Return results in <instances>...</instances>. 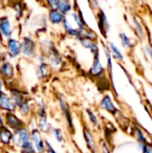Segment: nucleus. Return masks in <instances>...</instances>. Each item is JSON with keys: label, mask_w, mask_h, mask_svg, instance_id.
Listing matches in <instances>:
<instances>
[{"label": "nucleus", "mask_w": 152, "mask_h": 153, "mask_svg": "<svg viewBox=\"0 0 152 153\" xmlns=\"http://www.w3.org/2000/svg\"><path fill=\"white\" fill-rule=\"evenodd\" d=\"M56 8L58 12L62 14L68 13L71 10V4L68 1H56Z\"/></svg>", "instance_id": "obj_10"}, {"label": "nucleus", "mask_w": 152, "mask_h": 153, "mask_svg": "<svg viewBox=\"0 0 152 153\" xmlns=\"http://www.w3.org/2000/svg\"><path fill=\"white\" fill-rule=\"evenodd\" d=\"M99 27H100V30H102V32L104 34H106V32L108 31V22H107V19H106V16L104 15V13L101 12L100 14H99Z\"/></svg>", "instance_id": "obj_15"}, {"label": "nucleus", "mask_w": 152, "mask_h": 153, "mask_svg": "<svg viewBox=\"0 0 152 153\" xmlns=\"http://www.w3.org/2000/svg\"><path fill=\"white\" fill-rule=\"evenodd\" d=\"M6 124L13 129L14 130H20L22 129V123L21 120H19L13 114H7L6 117Z\"/></svg>", "instance_id": "obj_4"}, {"label": "nucleus", "mask_w": 152, "mask_h": 153, "mask_svg": "<svg viewBox=\"0 0 152 153\" xmlns=\"http://www.w3.org/2000/svg\"><path fill=\"white\" fill-rule=\"evenodd\" d=\"M22 150L24 153H34V149L33 146L30 143H28L24 146H22Z\"/></svg>", "instance_id": "obj_21"}, {"label": "nucleus", "mask_w": 152, "mask_h": 153, "mask_svg": "<svg viewBox=\"0 0 152 153\" xmlns=\"http://www.w3.org/2000/svg\"><path fill=\"white\" fill-rule=\"evenodd\" d=\"M12 96H13V99L15 104L21 106L23 103V97H22V94L21 92H19L17 91H13Z\"/></svg>", "instance_id": "obj_16"}, {"label": "nucleus", "mask_w": 152, "mask_h": 153, "mask_svg": "<svg viewBox=\"0 0 152 153\" xmlns=\"http://www.w3.org/2000/svg\"><path fill=\"white\" fill-rule=\"evenodd\" d=\"M101 150H102V153H110L109 152V150H108V146H107V144L106 143H102V145H101Z\"/></svg>", "instance_id": "obj_28"}, {"label": "nucleus", "mask_w": 152, "mask_h": 153, "mask_svg": "<svg viewBox=\"0 0 152 153\" xmlns=\"http://www.w3.org/2000/svg\"><path fill=\"white\" fill-rule=\"evenodd\" d=\"M143 153H152V148L149 145L145 146L143 149Z\"/></svg>", "instance_id": "obj_29"}, {"label": "nucleus", "mask_w": 152, "mask_h": 153, "mask_svg": "<svg viewBox=\"0 0 152 153\" xmlns=\"http://www.w3.org/2000/svg\"><path fill=\"white\" fill-rule=\"evenodd\" d=\"M120 38H121V40H122V43H123V45H124V47L125 48H129V47H131V41H130V39H129V38L125 34V33H121L120 34Z\"/></svg>", "instance_id": "obj_20"}, {"label": "nucleus", "mask_w": 152, "mask_h": 153, "mask_svg": "<svg viewBox=\"0 0 152 153\" xmlns=\"http://www.w3.org/2000/svg\"><path fill=\"white\" fill-rule=\"evenodd\" d=\"M39 74L41 77H45L47 74V69H46V65L45 64H41V65L39 66Z\"/></svg>", "instance_id": "obj_25"}, {"label": "nucleus", "mask_w": 152, "mask_h": 153, "mask_svg": "<svg viewBox=\"0 0 152 153\" xmlns=\"http://www.w3.org/2000/svg\"><path fill=\"white\" fill-rule=\"evenodd\" d=\"M109 47H110L111 52L113 53V56H114L116 58L122 60V59H123V55H122V53L120 52V50L117 48V47H116V45H114V43H112V42L109 43Z\"/></svg>", "instance_id": "obj_17"}, {"label": "nucleus", "mask_w": 152, "mask_h": 153, "mask_svg": "<svg viewBox=\"0 0 152 153\" xmlns=\"http://www.w3.org/2000/svg\"><path fill=\"white\" fill-rule=\"evenodd\" d=\"M90 72V74L92 75H99L103 72V67H102V65H101V64L99 62L98 54H95L94 62H93V65H92Z\"/></svg>", "instance_id": "obj_8"}, {"label": "nucleus", "mask_w": 152, "mask_h": 153, "mask_svg": "<svg viewBox=\"0 0 152 153\" xmlns=\"http://www.w3.org/2000/svg\"><path fill=\"white\" fill-rule=\"evenodd\" d=\"M54 134H55V137H56V141H58V142H61V141L63 140L62 134H61V132H60L58 129H56V130H54Z\"/></svg>", "instance_id": "obj_26"}, {"label": "nucleus", "mask_w": 152, "mask_h": 153, "mask_svg": "<svg viewBox=\"0 0 152 153\" xmlns=\"http://www.w3.org/2000/svg\"><path fill=\"white\" fill-rule=\"evenodd\" d=\"M0 31L3 34V36L5 38H9L11 36L12 27H11L10 22L6 18L0 20Z\"/></svg>", "instance_id": "obj_7"}, {"label": "nucleus", "mask_w": 152, "mask_h": 153, "mask_svg": "<svg viewBox=\"0 0 152 153\" xmlns=\"http://www.w3.org/2000/svg\"><path fill=\"white\" fill-rule=\"evenodd\" d=\"M87 112H88V114H89V117H90V119L91 120V122L93 123V125H94V126H98V125H99V122H98L97 117L94 116V114H93L92 112H90V110H88Z\"/></svg>", "instance_id": "obj_24"}, {"label": "nucleus", "mask_w": 152, "mask_h": 153, "mask_svg": "<svg viewBox=\"0 0 152 153\" xmlns=\"http://www.w3.org/2000/svg\"><path fill=\"white\" fill-rule=\"evenodd\" d=\"M135 135H136V137L138 138V140H139L141 143H144V142H145V139H144V137H143V135H142V134L141 133L140 130H137V131H136Z\"/></svg>", "instance_id": "obj_27"}, {"label": "nucleus", "mask_w": 152, "mask_h": 153, "mask_svg": "<svg viewBox=\"0 0 152 153\" xmlns=\"http://www.w3.org/2000/svg\"><path fill=\"white\" fill-rule=\"evenodd\" d=\"M13 135L11 132L5 128H1L0 129V142L4 144H8L10 141L12 140Z\"/></svg>", "instance_id": "obj_13"}, {"label": "nucleus", "mask_w": 152, "mask_h": 153, "mask_svg": "<svg viewBox=\"0 0 152 153\" xmlns=\"http://www.w3.org/2000/svg\"><path fill=\"white\" fill-rule=\"evenodd\" d=\"M13 107L12 100L6 94L0 92V108L7 111H12L13 110Z\"/></svg>", "instance_id": "obj_5"}, {"label": "nucleus", "mask_w": 152, "mask_h": 153, "mask_svg": "<svg viewBox=\"0 0 152 153\" xmlns=\"http://www.w3.org/2000/svg\"><path fill=\"white\" fill-rule=\"evenodd\" d=\"M32 141H33V145H34L36 151L39 153L43 152L44 144H43V142L40 138V134L37 130H34L32 132Z\"/></svg>", "instance_id": "obj_6"}, {"label": "nucleus", "mask_w": 152, "mask_h": 153, "mask_svg": "<svg viewBox=\"0 0 152 153\" xmlns=\"http://www.w3.org/2000/svg\"><path fill=\"white\" fill-rule=\"evenodd\" d=\"M81 42H82V46H84L87 48H90L94 53V55L95 54H98V48H97V46L90 39H85V38L84 39H81Z\"/></svg>", "instance_id": "obj_14"}, {"label": "nucleus", "mask_w": 152, "mask_h": 153, "mask_svg": "<svg viewBox=\"0 0 152 153\" xmlns=\"http://www.w3.org/2000/svg\"><path fill=\"white\" fill-rule=\"evenodd\" d=\"M13 140H14L15 144L20 145V146L22 147L25 144H27L28 143H30V135H29L28 132L25 129L22 128V129L17 130L15 132Z\"/></svg>", "instance_id": "obj_1"}, {"label": "nucleus", "mask_w": 152, "mask_h": 153, "mask_svg": "<svg viewBox=\"0 0 152 153\" xmlns=\"http://www.w3.org/2000/svg\"><path fill=\"white\" fill-rule=\"evenodd\" d=\"M84 138H85V141H86V143H87L88 147H89L90 150H93V149H94V141H93V139H92L91 134H90L87 130H84Z\"/></svg>", "instance_id": "obj_18"}, {"label": "nucleus", "mask_w": 152, "mask_h": 153, "mask_svg": "<svg viewBox=\"0 0 152 153\" xmlns=\"http://www.w3.org/2000/svg\"><path fill=\"white\" fill-rule=\"evenodd\" d=\"M134 26H135V28H136L135 30H136L137 33L139 34V36L142 37V38H143V31H142V30L141 24H140L137 21H135V20H134Z\"/></svg>", "instance_id": "obj_22"}, {"label": "nucleus", "mask_w": 152, "mask_h": 153, "mask_svg": "<svg viewBox=\"0 0 152 153\" xmlns=\"http://www.w3.org/2000/svg\"><path fill=\"white\" fill-rule=\"evenodd\" d=\"M3 126V122H2V118H1V116H0V129L2 128Z\"/></svg>", "instance_id": "obj_32"}, {"label": "nucleus", "mask_w": 152, "mask_h": 153, "mask_svg": "<svg viewBox=\"0 0 152 153\" xmlns=\"http://www.w3.org/2000/svg\"><path fill=\"white\" fill-rule=\"evenodd\" d=\"M40 119H39V127L42 131H46L47 127V118L45 116V113H40Z\"/></svg>", "instance_id": "obj_19"}, {"label": "nucleus", "mask_w": 152, "mask_h": 153, "mask_svg": "<svg viewBox=\"0 0 152 153\" xmlns=\"http://www.w3.org/2000/svg\"><path fill=\"white\" fill-rule=\"evenodd\" d=\"M101 105H102V107H103L106 110H108V112L115 113V112L116 111V107L114 106V104H113V102H112V100H111V99H110L109 96H106V97L102 100Z\"/></svg>", "instance_id": "obj_12"}, {"label": "nucleus", "mask_w": 152, "mask_h": 153, "mask_svg": "<svg viewBox=\"0 0 152 153\" xmlns=\"http://www.w3.org/2000/svg\"><path fill=\"white\" fill-rule=\"evenodd\" d=\"M20 111H21L22 114H24V115H26V114L29 112V105H28L27 102H23V103L21 105Z\"/></svg>", "instance_id": "obj_23"}, {"label": "nucleus", "mask_w": 152, "mask_h": 153, "mask_svg": "<svg viewBox=\"0 0 152 153\" xmlns=\"http://www.w3.org/2000/svg\"><path fill=\"white\" fill-rule=\"evenodd\" d=\"M0 73L2 74V75L4 77L10 78L13 74V68L11 65V64L5 63V64H3L1 65V67H0Z\"/></svg>", "instance_id": "obj_11"}, {"label": "nucleus", "mask_w": 152, "mask_h": 153, "mask_svg": "<svg viewBox=\"0 0 152 153\" xmlns=\"http://www.w3.org/2000/svg\"><path fill=\"white\" fill-rule=\"evenodd\" d=\"M49 19H50L51 22L56 24V23H60L65 19V16L60 12H58L56 9H52L49 12Z\"/></svg>", "instance_id": "obj_9"}, {"label": "nucleus", "mask_w": 152, "mask_h": 153, "mask_svg": "<svg viewBox=\"0 0 152 153\" xmlns=\"http://www.w3.org/2000/svg\"><path fill=\"white\" fill-rule=\"evenodd\" d=\"M47 147H48V153H56L54 152V150L50 147V145H49L48 143H47Z\"/></svg>", "instance_id": "obj_31"}, {"label": "nucleus", "mask_w": 152, "mask_h": 153, "mask_svg": "<svg viewBox=\"0 0 152 153\" xmlns=\"http://www.w3.org/2000/svg\"><path fill=\"white\" fill-rule=\"evenodd\" d=\"M2 86H3V84H2V81L0 80V91H1V89H2Z\"/></svg>", "instance_id": "obj_33"}, {"label": "nucleus", "mask_w": 152, "mask_h": 153, "mask_svg": "<svg viewBox=\"0 0 152 153\" xmlns=\"http://www.w3.org/2000/svg\"><path fill=\"white\" fill-rule=\"evenodd\" d=\"M146 51H147L148 55H149V56H151L152 58V48L150 47V46H147V47H146Z\"/></svg>", "instance_id": "obj_30"}, {"label": "nucleus", "mask_w": 152, "mask_h": 153, "mask_svg": "<svg viewBox=\"0 0 152 153\" xmlns=\"http://www.w3.org/2000/svg\"><path fill=\"white\" fill-rule=\"evenodd\" d=\"M7 48H8L9 54L13 57L17 56L21 52V45L15 39H9L7 41Z\"/></svg>", "instance_id": "obj_3"}, {"label": "nucleus", "mask_w": 152, "mask_h": 153, "mask_svg": "<svg viewBox=\"0 0 152 153\" xmlns=\"http://www.w3.org/2000/svg\"><path fill=\"white\" fill-rule=\"evenodd\" d=\"M20 45H21V50L25 56H32V54L34 53V49H35V44L30 39L24 38Z\"/></svg>", "instance_id": "obj_2"}]
</instances>
